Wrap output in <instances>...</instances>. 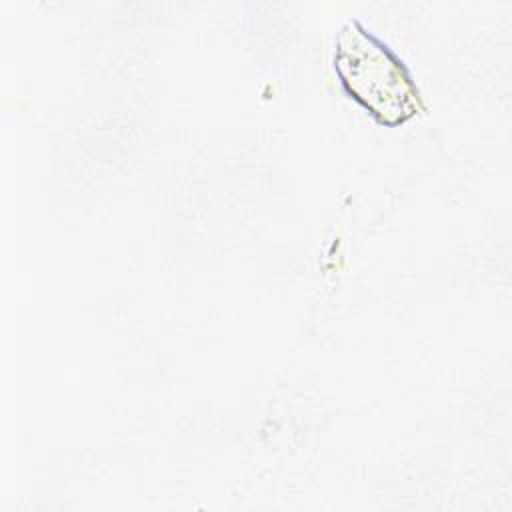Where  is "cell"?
Here are the masks:
<instances>
[{
  "instance_id": "1",
  "label": "cell",
  "mask_w": 512,
  "mask_h": 512,
  "mask_svg": "<svg viewBox=\"0 0 512 512\" xmlns=\"http://www.w3.org/2000/svg\"><path fill=\"white\" fill-rule=\"evenodd\" d=\"M334 70L350 98L384 126H400L422 108L404 62L358 20L346 22L336 36Z\"/></svg>"
}]
</instances>
